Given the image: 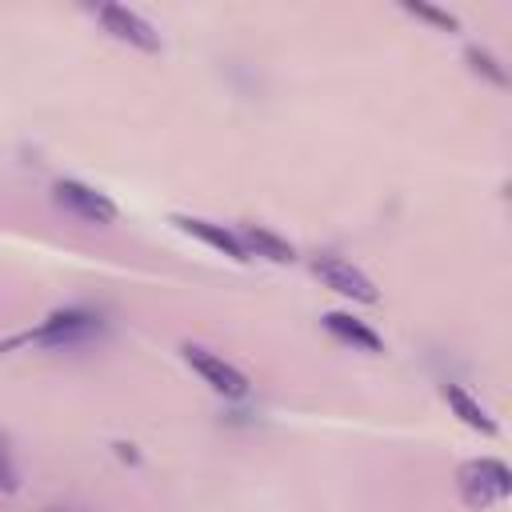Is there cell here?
Listing matches in <instances>:
<instances>
[{"instance_id":"cell-1","label":"cell","mask_w":512,"mask_h":512,"mask_svg":"<svg viewBox=\"0 0 512 512\" xmlns=\"http://www.w3.org/2000/svg\"><path fill=\"white\" fill-rule=\"evenodd\" d=\"M456 484H460V496H464L472 508H488V504H500V500L512 496V472H508V464L496 460V456H480V460L460 464Z\"/></svg>"},{"instance_id":"cell-2","label":"cell","mask_w":512,"mask_h":512,"mask_svg":"<svg viewBox=\"0 0 512 512\" xmlns=\"http://www.w3.org/2000/svg\"><path fill=\"white\" fill-rule=\"evenodd\" d=\"M312 272L324 280V288H332V292H340V296H348V300H356V304H376V300H380L376 284H372L352 260H344V256L324 252V256L312 260Z\"/></svg>"},{"instance_id":"cell-3","label":"cell","mask_w":512,"mask_h":512,"mask_svg":"<svg viewBox=\"0 0 512 512\" xmlns=\"http://www.w3.org/2000/svg\"><path fill=\"white\" fill-rule=\"evenodd\" d=\"M180 352H184V360L204 376V384H208L212 392H220V396H228V400L248 396V376H244L236 364H228L224 356H216V352H208V348H200V344H184Z\"/></svg>"},{"instance_id":"cell-4","label":"cell","mask_w":512,"mask_h":512,"mask_svg":"<svg viewBox=\"0 0 512 512\" xmlns=\"http://www.w3.org/2000/svg\"><path fill=\"white\" fill-rule=\"evenodd\" d=\"M52 192H56V204H60V208H68L72 216H80V220H88V224H112V220H116V204H112L104 192H96L92 184L56 180Z\"/></svg>"},{"instance_id":"cell-5","label":"cell","mask_w":512,"mask_h":512,"mask_svg":"<svg viewBox=\"0 0 512 512\" xmlns=\"http://www.w3.org/2000/svg\"><path fill=\"white\" fill-rule=\"evenodd\" d=\"M100 24H104L116 40H124V44H132V48H140V52H160V32H156L140 12L124 8V4H104V8H100Z\"/></svg>"},{"instance_id":"cell-6","label":"cell","mask_w":512,"mask_h":512,"mask_svg":"<svg viewBox=\"0 0 512 512\" xmlns=\"http://www.w3.org/2000/svg\"><path fill=\"white\" fill-rule=\"evenodd\" d=\"M96 328V316L92 312H80V308H68V312H52L36 332L20 336V340H32V344H72L80 336H88Z\"/></svg>"},{"instance_id":"cell-7","label":"cell","mask_w":512,"mask_h":512,"mask_svg":"<svg viewBox=\"0 0 512 512\" xmlns=\"http://www.w3.org/2000/svg\"><path fill=\"white\" fill-rule=\"evenodd\" d=\"M172 224H176L180 232H188V236L204 240L208 248H216V252L232 256L236 264H244V260H248V252H244L240 236H236V232H228L224 224H212V220H200V216H172Z\"/></svg>"},{"instance_id":"cell-8","label":"cell","mask_w":512,"mask_h":512,"mask_svg":"<svg viewBox=\"0 0 512 512\" xmlns=\"http://www.w3.org/2000/svg\"><path fill=\"white\" fill-rule=\"evenodd\" d=\"M440 396H444V404L460 416V424H468L472 432H484V436H496V432H500V424L488 416V408H484L468 388H460V384H444Z\"/></svg>"},{"instance_id":"cell-9","label":"cell","mask_w":512,"mask_h":512,"mask_svg":"<svg viewBox=\"0 0 512 512\" xmlns=\"http://www.w3.org/2000/svg\"><path fill=\"white\" fill-rule=\"evenodd\" d=\"M324 328H328L336 340L352 344V348H364V352H380V348H384L380 332H372V328H368L360 316H352V312H324Z\"/></svg>"},{"instance_id":"cell-10","label":"cell","mask_w":512,"mask_h":512,"mask_svg":"<svg viewBox=\"0 0 512 512\" xmlns=\"http://www.w3.org/2000/svg\"><path fill=\"white\" fill-rule=\"evenodd\" d=\"M240 244H244V252H256V256H264V260H276V264H292V260H296V248H292L288 240H280L276 232L260 228V224H244V232H240Z\"/></svg>"},{"instance_id":"cell-11","label":"cell","mask_w":512,"mask_h":512,"mask_svg":"<svg viewBox=\"0 0 512 512\" xmlns=\"http://www.w3.org/2000/svg\"><path fill=\"white\" fill-rule=\"evenodd\" d=\"M404 12H412V16L428 20V24L444 28V32H456V28H460V20H456L452 12H440V8H432V4H420V0H404Z\"/></svg>"},{"instance_id":"cell-12","label":"cell","mask_w":512,"mask_h":512,"mask_svg":"<svg viewBox=\"0 0 512 512\" xmlns=\"http://www.w3.org/2000/svg\"><path fill=\"white\" fill-rule=\"evenodd\" d=\"M464 56H468L472 72H484V76H488L492 84H508V72H504V68L496 64V56H492V52H484V48H468Z\"/></svg>"},{"instance_id":"cell-13","label":"cell","mask_w":512,"mask_h":512,"mask_svg":"<svg viewBox=\"0 0 512 512\" xmlns=\"http://www.w3.org/2000/svg\"><path fill=\"white\" fill-rule=\"evenodd\" d=\"M0 488H4V492H16V468L8 464V452H4V444H0Z\"/></svg>"}]
</instances>
